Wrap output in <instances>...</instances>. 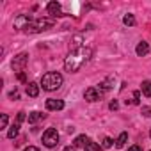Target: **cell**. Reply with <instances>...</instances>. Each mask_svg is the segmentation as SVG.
<instances>
[{"label": "cell", "mask_w": 151, "mask_h": 151, "mask_svg": "<svg viewBox=\"0 0 151 151\" xmlns=\"http://www.w3.org/2000/svg\"><path fill=\"white\" fill-rule=\"evenodd\" d=\"M93 57V50L89 46H82V48H77V50H71L69 55L66 57L64 60V69L68 73H77L82 69L84 64H87Z\"/></svg>", "instance_id": "1"}, {"label": "cell", "mask_w": 151, "mask_h": 151, "mask_svg": "<svg viewBox=\"0 0 151 151\" xmlns=\"http://www.w3.org/2000/svg\"><path fill=\"white\" fill-rule=\"evenodd\" d=\"M62 86V75L57 71H48L41 78V87L45 91H57Z\"/></svg>", "instance_id": "2"}, {"label": "cell", "mask_w": 151, "mask_h": 151, "mask_svg": "<svg viewBox=\"0 0 151 151\" xmlns=\"http://www.w3.org/2000/svg\"><path fill=\"white\" fill-rule=\"evenodd\" d=\"M53 20L52 18H39V20H34L29 27H27V30L25 32H30V34H36V32H43V30H48V29H52L53 27Z\"/></svg>", "instance_id": "3"}, {"label": "cell", "mask_w": 151, "mask_h": 151, "mask_svg": "<svg viewBox=\"0 0 151 151\" xmlns=\"http://www.w3.org/2000/svg\"><path fill=\"white\" fill-rule=\"evenodd\" d=\"M43 144L46 147H55L59 144V132L55 128H48L45 133H43Z\"/></svg>", "instance_id": "4"}, {"label": "cell", "mask_w": 151, "mask_h": 151, "mask_svg": "<svg viewBox=\"0 0 151 151\" xmlns=\"http://www.w3.org/2000/svg\"><path fill=\"white\" fill-rule=\"evenodd\" d=\"M32 22H34V20H32V16H29V14H20V16H16V18H14L13 27H14L16 30H27V27H29Z\"/></svg>", "instance_id": "5"}, {"label": "cell", "mask_w": 151, "mask_h": 151, "mask_svg": "<svg viewBox=\"0 0 151 151\" xmlns=\"http://www.w3.org/2000/svg\"><path fill=\"white\" fill-rule=\"evenodd\" d=\"M27 62H29V53H18V55L13 59V69L18 71V73H22L23 68L27 66Z\"/></svg>", "instance_id": "6"}, {"label": "cell", "mask_w": 151, "mask_h": 151, "mask_svg": "<svg viewBox=\"0 0 151 151\" xmlns=\"http://www.w3.org/2000/svg\"><path fill=\"white\" fill-rule=\"evenodd\" d=\"M101 96H103V93H101L98 87H89V89H86V93H84V98H86L89 103L100 101V100H101Z\"/></svg>", "instance_id": "7"}, {"label": "cell", "mask_w": 151, "mask_h": 151, "mask_svg": "<svg viewBox=\"0 0 151 151\" xmlns=\"http://www.w3.org/2000/svg\"><path fill=\"white\" fill-rule=\"evenodd\" d=\"M45 107H46V110H62V109H64V101H62V100L50 98V100L45 101Z\"/></svg>", "instance_id": "8"}, {"label": "cell", "mask_w": 151, "mask_h": 151, "mask_svg": "<svg viewBox=\"0 0 151 151\" xmlns=\"http://www.w3.org/2000/svg\"><path fill=\"white\" fill-rule=\"evenodd\" d=\"M46 11H48V14L50 16H53V18H57V16H62V11H60V4L59 2H50L48 6H46Z\"/></svg>", "instance_id": "9"}, {"label": "cell", "mask_w": 151, "mask_h": 151, "mask_svg": "<svg viewBox=\"0 0 151 151\" xmlns=\"http://www.w3.org/2000/svg\"><path fill=\"white\" fill-rule=\"evenodd\" d=\"M135 53H137L139 57H146V55L149 53V45H147L146 41H140V43L137 45V48H135Z\"/></svg>", "instance_id": "10"}, {"label": "cell", "mask_w": 151, "mask_h": 151, "mask_svg": "<svg viewBox=\"0 0 151 151\" xmlns=\"http://www.w3.org/2000/svg\"><path fill=\"white\" fill-rule=\"evenodd\" d=\"M39 87H41V86H37L36 82L27 84V94H29L30 98H37V96H39Z\"/></svg>", "instance_id": "11"}, {"label": "cell", "mask_w": 151, "mask_h": 151, "mask_svg": "<svg viewBox=\"0 0 151 151\" xmlns=\"http://www.w3.org/2000/svg\"><path fill=\"white\" fill-rule=\"evenodd\" d=\"M45 117H46V114H41V112H30L27 119H29L30 124H34V123H37V121H41V119H45Z\"/></svg>", "instance_id": "12"}, {"label": "cell", "mask_w": 151, "mask_h": 151, "mask_svg": "<svg viewBox=\"0 0 151 151\" xmlns=\"http://www.w3.org/2000/svg\"><path fill=\"white\" fill-rule=\"evenodd\" d=\"M126 140H128V133H126V132H123V133H119V137L116 139V147H117V149H121V147H124V144H126Z\"/></svg>", "instance_id": "13"}, {"label": "cell", "mask_w": 151, "mask_h": 151, "mask_svg": "<svg viewBox=\"0 0 151 151\" xmlns=\"http://www.w3.org/2000/svg\"><path fill=\"white\" fill-rule=\"evenodd\" d=\"M18 132H20V123L16 121V123H13V124H11L9 132H7V139H14V137L18 135Z\"/></svg>", "instance_id": "14"}, {"label": "cell", "mask_w": 151, "mask_h": 151, "mask_svg": "<svg viewBox=\"0 0 151 151\" xmlns=\"http://www.w3.org/2000/svg\"><path fill=\"white\" fill-rule=\"evenodd\" d=\"M84 147H86V151H101V146L98 142H93V140H87V144Z\"/></svg>", "instance_id": "15"}, {"label": "cell", "mask_w": 151, "mask_h": 151, "mask_svg": "<svg viewBox=\"0 0 151 151\" xmlns=\"http://www.w3.org/2000/svg\"><path fill=\"white\" fill-rule=\"evenodd\" d=\"M142 93H144V96L151 98V80H144L142 82Z\"/></svg>", "instance_id": "16"}, {"label": "cell", "mask_w": 151, "mask_h": 151, "mask_svg": "<svg viewBox=\"0 0 151 151\" xmlns=\"http://www.w3.org/2000/svg\"><path fill=\"white\" fill-rule=\"evenodd\" d=\"M87 140H89V139H87L86 135H78L77 139H75V147H80V146H86V144H87Z\"/></svg>", "instance_id": "17"}, {"label": "cell", "mask_w": 151, "mask_h": 151, "mask_svg": "<svg viewBox=\"0 0 151 151\" xmlns=\"http://www.w3.org/2000/svg\"><path fill=\"white\" fill-rule=\"evenodd\" d=\"M123 23L128 25V27H133V25H135V16H133V14H124Z\"/></svg>", "instance_id": "18"}, {"label": "cell", "mask_w": 151, "mask_h": 151, "mask_svg": "<svg viewBox=\"0 0 151 151\" xmlns=\"http://www.w3.org/2000/svg\"><path fill=\"white\" fill-rule=\"evenodd\" d=\"M114 142H116V140H112L110 137H105V139H103V142H101V147L109 149V147H112V146H114Z\"/></svg>", "instance_id": "19"}, {"label": "cell", "mask_w": 151, "mask_h": 151, "mask_svg": "<svg viewBox=\"0 0 151 151\" xmlns=\"http://www.w3.org/2000/svg\"><path fill=\"white\" fill-rule=\"evenodd\" d=\"M7 121H9L7 114H2V117H0V130H4V128L7 126Z\"/></svg>", "instance_id": "20"}, {"label": "cell", "mask_w": 151, "mask_h": 151, "mask_svg": "<svg viewBox=\"0 0 151 151\" xmlns=\"http://www.w3.org/2000/svg\"><path fill=\"white\" fill-rule=\"evenodd\" d=\"M133 103H135V105L140 103V91H135V93H133Z\"/></svg>", "instance_id": "21"}, {"label": "cell", "mask_w": 151, "mask_h": 151, "mask_svg": "<svg viewBox=\"0 0 151 151\" xmlns=\"http://www.w3.org/2000/svg\"><path fill=\"white\" fill-rule=\"evenodd\" d=\"M25 117H27V116H25V112H23V110H22V112H18V119H16V121H18V123H20V124H22V123H23V121H25Z\"/></svg>", "instance_id": "22"}, {"label": "cell", "mask_w": 151, "mask_h": 151, "mask_svg": "<svg viewBox=\"0 0 151 151\" xmlns=\"http://www.w3.org/2000/svg\"><path fill=\"white\" fill-rule=\"evenodd\" d=\"M9 98H11V100H18V98H20V94H18V91L14 89L13 93H9Z\"/></svg>", "instance_id": "23"}, {"label": "cell", "mask_w": 151, "mask_h": 151, "mask_svg": "<svg viewBox=\"0 0 151 151\" xmlns=\"http://www.w3.org/2000/svg\"><path fill=\"white\" fill-rule=\"evenodd\" d=\"M117 107H119V103H117L116 100H114V101H110V105H109V109H110V110H117Z\"/></svg>", "instance_id": "24"}, {"label": "cell", "mask_w": 151, "mask_h": 151, "mask_svg": "<svg viewBox=\"0 0 151 151\" xmlns=\"http://www.w3.org/2000/svg\"><path fill=\"white\" fill-rule=\"evenodd\" d=\"M142 116H151V109H147V107H142Z\"/></svg>", "instance_id": "25"}, {"label": "cell", "mask_w": 151, "mask_h": 151, "mask_svg": "<svg viewBox=\"0 0 151 151\" xmlns=\"http://www.w3.org/2000/svg\"><path fill=\"white\" fill-rule=\"evenodd\" d=\"M128 151H142V147H140V146H130Z\"/></svg>", "instance_id": "26"}, {"label": "cell", "mask_w": 151, "mask_h": 151, "mask_svg": "<svg viewBox=\"0 0 151 151\" xmlns=\"http://www.w3.org/2000/svg\"><path fill=\"white\" fill-rule=\"evenodd\" d=\"M23 151H39V147H36V146H29V147H25Z\"/></svg>", "instance_id": "27"}, {"label": "cell", "mask_w": 151, "mask_h": 151, "mask_svg": "<svg viewBox=\"0 0 151 151\" xmlns=\"http://www.w3.org/2000/svg\"><path fill=\"white\" fill-rule=\"evenodd\" d=\"M18 80H20V82H25V73H23V71L18 73Z\"/></svg>", "instance_id": "28"}, {"label": "cell", "mask_w": 151, "mask_h": 151, "mask_svg": "<svg viewBox=\"0 0 151 151\" xmlns=\"http://www.w3.org/2000/svg\"><path fill=\"white\" fill-rule=\"evenodd\" d=\"M149 137H151V132H149Z\"/></svg>", "instance_id": "29"}, {"label": "cell", "mask_w": 151, "mask_h": 151, "mask_svg": "<svg viewBox=\"0 0 151 151\" xmlns=\"http://www.w3.org/2000/svg\"><path fill=\"white\" fill-rule=\"evenodd\" d=\"M149 151H151V149H149Z\"/></svg>", "instance_id": "30"}]
</instances>
